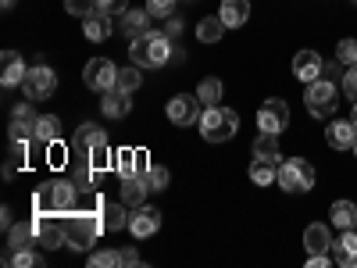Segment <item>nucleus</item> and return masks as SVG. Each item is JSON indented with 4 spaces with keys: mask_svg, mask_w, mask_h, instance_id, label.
<instances>
[{
    "mask_svg": "<svg viewBox=\"0 0 357 268\" xmlns=\"http://www.w3.org/2000/svg\"><path fill=\"white\" fill-rule=\"evenodd\" d=\"M75 200H79V186L75 183H43L33 197V215H57V218H72L75 215Z\"/></svg>",
    "mask_w": 357,
    "mask_h": 268,
    "instance_id": "obj_1",
    "label": "nucleus"
},
{
    "mask_svg": "<svg viewBox=\"0 0 357 268\" xmlns=\"http://www.w3.org/2000/svg\"><path fill=\"white\" fill-rule=\"evenodd\" d=\"M172 57H175V47L168 33H139L129 43V61L139 68H165Z\"/></svg>",
    "mask_w": 357,
    "mask_h": 268,
    "instance_id": "obj_2",
    "label": "nucleus"
},
{
    "mask_svg": "<svg viewBox=\"0 0 357 268\" xmlns=\"http://www.w3.org/2000/svg\"><path fill=\"white\" fill-rule=\"evenodd\" d=\"M104 215H100V204L93 211H75L72 218H65V247L72 251H93V244L100 240L104 232Z\"/></svg>",
    "mask_w": 357,
    "mask_h": 268,
    "instance_id": "obj_3",
    "label": "nucleus"
},
{
    "mask_svg": "<svg viewBox=\"0 0 357 268\" xmlns=\"http://www.w3.org/2000/svg\"><path fill=\"white\" fill-rule=\"evenodd\" d=\"M197 126H200V136H204L207 143H225V140L236 136V129H240V114H236L232 107L215 104V107H204V114H200Z\"/></svg>",
    "mask_w": 357,
    "mask_h": 268,
    "instance_id": "obj_4",
    "label": "nucleus"
},
{
    "mask_svg": "<svg viewBox=\"0 0 357 268\" xmlns=\"http://www.w3.org/2000/svg\"><path fill=\"white\" fill-rule=\"evenodd\" d=\"M314 186V165L304 158H286L279 165V190L286 193H307Z\"/></svg>",
    "mask_w": 357,
    "mask_h": 268,
    "instance_id": "obj_5",
    "label": "nucleus"
},
{
    "mask_svg": "<svg viewBox=\"0 0 357 268\" xmlns=\"http://www.w3.org/2000/svg\"><path fill=\"white\" fill-rule=\"evenodd\" d=\"M336 82L333 79H314V82H307V94H304V104H307V111L314 114V118H333V111H336Z\"/></svg>",
    "mask_w": 357,
    "mask_h": 268,
    "instance_id": "obj_6",
    "label": "nucleus"
},
{
    "mask_svg": "<svg viewBox=\"0 0 357 268\" xmlns=\"http://www.w3.org/2000/svg\"><path fill=\"white\" fill-rule=\"evenodd\" d=\"M82 82L89 89H97V94H111V89H118V65L107 61V57H93L82 68Z\"/></svg>",
    "mask_w": 357,
    "mask_h": 268,
    "instance_id": "obj_7",
    "label": "nucleus"
},
{
    "mask_svg": "<svg viewBox=\"0 0 357 268\" xmlns=\"http://www.w3.org/2000/svg\"><path fill=\"white\" fill-rule=\"evenodd\" d=\"M200 107H204V104H200L197 94H178V97L168 100L165 114H168L172 126H193V122H200V114H204Z\"/></svg>",
    "mask_w": 357,
    "mask_h": 268,
    "instance_id": "obj_8",
    "label": "nucleus"
},
{
    "mask_svg": "<svg viewBox=\"0 0 357 268\" xmlns=\"http://www.w3.org/2000/svg\"><path fill=\"white\" fill-rule=\"evenodd\" d=\"M286 126H289V104H286V100L272 97V100H264V104L257 107V129H261V133L279 136Z\"/></svg>",
    "mask_w": 357,
    "mask_h": 268,
    "instance_id": "obj_9",
    "label": "nucleus"
},
{
    "mask_svg": "<svg viewBox=\"0 0 357 268\" xmlns=\"http://www.w3.org/2000/svg\"><path fill=\"white\" fill-rule=\"evenodd\" d=\"M22 89H25V97H29V100H47V97H54V89H57V72L47 68V65L29 68Z\"/></svg>",
    "mask_w": 357,
    "mask_h": 268,
    "instance_id": "obj_10",
    "label": "nucleus"
},
{
    "mask_svg": "<svg viewBox=\"0 0 357 268\" xmlns=\"http://www.w3.org/2000/svg\"><path fill=\"white\" fill-rule=\"evenodd\" d=\"M114 172L122 179L146 175V172H151V154H146L143 147H122V151H114Z\"/></svg>",
    "mask_w": 357,
    "mask_h": 268,
    "instance_id": "obj_11",
    "label": "nucleus"
},
{
    "mask_svg": "<svg viewBox=\"0 0 357 268\" xmlns=\"http://www.w3.org/2000/svg\"><path fill=\"white\" fill-rule=\"evenodd\" d=\"M161 229V211L151 204H139L129 211V232H132V240H151V236Z\"/></svg>",
    "mask_w": 357,
    "mask_h": 268,
    "instance_id": "obj_12",
    "label": "nucleus"
},
{
    "mask_svg": "<svg viewBox=\"0 0 357 268\" xmlns=\"http://www.w3.org/2000/svg\"><path fill=\"white\" fill-rule=\"evenodd\" d=\"M33 225H36V244L54 251V247H65V225L57 215H33Z\"/></svg>",
    "mask_w": 357,
    "mask_h": 268,
    "instance_id": "obj_13",
    "label": "nucleus"
},
{
    "mask_svg": "<svg viewBox=\"0 0 357 268\" xmlns=\"http://www.w3.org/2000/svg\"><path fill=\"white\" fill-rule=\"evenodd\" d=\"M321 72H325V61H321L318 50H301V54L293 57V75L301 79L304 86L314 82V79H321Z\"/></svg>",
    "mask_w": 357,
    "mask_h": 268,
    "instance_id": "obj_14",
    "label": "nucleus"
},
{
    "mask_svg": "<svg viewBox=\"0 0 357 268\" xmlns=\"http://www.w3.org/2000/svg\"><path fill=\"white\" fill-rule=\"evenodd\" d=\"M82 33H86V40H93V43H104V40H111V33H114V22H111V15L107 11H89L86 18H82Z\"/></svg>",
    "mask_w": 357,
    "mask_h": 268,
    "instance_id": "obj_15",
    "label": "nucleus"
},
{
    "mask_svg": "<svg viewBox=\"0 0 357 268\" xmlns=\"http://www.w3.org/2000/svg\"><path fill=\"white\" fill-rule=\"evenodd\" d=\"M325 140H329V147H336V151H350L354 140H357V126L347 122V118H333V122L325 126Z\"/></svg>",
    "mask_w": 357,
    "mask_h": 268,
    "instance_id": "obj_16",
    "label": "nucleus"
},
{
    "mask_svg": "<svg viewBox=\"0 0 357 268\" xmlns=\"http://www.w3.org/2000/svg\"><path fill=\"white\" fill-rule=\"evenodd\" d=\"M72 183L79 186V193H93L97 190V168L86 154H72Z\"/></svg>",
    "mask_w": 357,
    "mask_h": 268,
    "instance_id": "obj_17",
    "label": "nucleus"
},
{
    "mask_svg": "<svg viewBox=\"0 0 357 268\" xmlns=\"http://www.w3.org/2000/svg\"><path fill=\"white\" fill-rule=\"evenodd\" d=\"M100 143H107V133L100 126H93V122H82L79 133H75V140H72V154H89Z\"/></svg>",
    "mask_w": 357,
    "mask_h": 268,
    "instance_id": "obj_18",
    "label": "nucleus"
},
{
    "mask_svg": "<svg viewBox=\"0 0 357 268\" xmlns=\"http://www.w3.org/2000/svg\"><path fill=\"white\" fill-rule=\"evenodd\" d=\"M304 251H307V254H329V251H333V232H329V225L311 222V225L304 229Z\"/></svg>",
    "mask_w": 357,
    "mask_h": 268,
    "instance_id": "obj_19",
    "label": "nucleus"
},
{
    "mask_svg": "<svg viewBox=\"0 0 357 268\" xmlns=\"http://www.w3.org/2000/svg\"><path fill=\"white\" fill-rule=\"evenodd\" d=\"M218 18L225 22V29H240L250 22V0H222Z\"/></svg>",
    "mask_w": 357,
    "mask_h": 268,
    "instance_id": "obj_20",
    "label": "nucleus"
},
{
    "mask_svg": "<svg viewBox=\"0 0 357 268\" xmlns=\"http://www.w3.org/2000/svg\"><path fill=\"white\" fill-rule=\"evenodd\" d=\"M25 75H29V68L22 65V57H18L15 50H4V72H0V82H4V89L22 86Z\"/></svg>",
    "mask_w": 357,
    "mask_h": 268,
    "instance_id": "obj_21",
    "label": "nucleus"
},
{
    "mask_svg": "<svg viewBox=\"0 0 357 268\" xmlns=\"http://www.w3.org/2000/svg\"><path fill=\"white\" fill-rule=\"evenodd\" d=\"M36 244V225L33 218H25V222H15L8 229V251H22V247H33Z\"/></svg>",
    "mask_w": 357,
    "mask_h": 268,
    "instance_id": "obj_22",
    "label": "nucleus"
},
{
    "mask_svg": "<svg viewBox=\"0 0 357 268\" xmlns=\"http://www.w3.org/2000/svg\"><path fill=\"white\" fill-rule=\"evenodd\" d=\"M146 197H151V186H146V179H143V175H129V179H122V200H126L129 207L146 204Z\"/></svg>",
    "mask_w": 357,
    "mask_h": 268,
    "instance_id": "obj_23",
    "label": "nucleus"
},
{
    "mask_svg": "<svg viewBox=\"0 0 357 268\" xmlns=\"http://www.w3.org/2000/svg\"><path fill=\"white\" fill-rule=\"evenodd\" d=\"M254 158H257V161H268V165H282V154H279V136L261 133V136L254 140Z\"/></svg>",
    "mask_w": 357,
    "mask_h": 268,
    "instance_id": "obj_24",
    "label": "nucleus"
},
{
    "mask_svg": "<svg viewBox=\"0 0 357 268\" xmlns=\"http://www.w3.org/2000/svg\"><path fill=\"white\" fill-rule=\"evenodd\" d=\"M336 247V261L347 265V268H357V232L354 229H343L340 240H333Z\"/></svg>",
    "mask_w": 357,
    "mask_h": 268,
    "instance_id": "obj_25",
    "label": "nucleus"
},
{
    "mask_svg": "<svg viewBox=\"0 0 357 268\" xmlns=\"http://www.w3.org/2000/svg\"><path fill=\"white\" fill-rule=\"evenodd\" d=\"M129 107H132V97L122 94V89H111V94H104V100H100V111L107 118H126Z\"/></svg>",
    "mask_w": 357,
    "mask_h": 268,
    "instance_id": "obj_26",
    "label": "nucleus"
},
{
    "mask_svg": "<svg viewBox=\"0 0 357 268\" xmlns=\"http://www.w3.org/2000/svg\"><path fill=\"white\" fill-rule=\"evenodd\" d=\"M126 200L122 204H100V215H104V225L107 232H118V229H129V211H126Z\"/></svg>",
    "mask_w": 357,
    "mask_h": 268,
    "instance_id": "obj_27",
    "label": "nucleus"
},
{
    "mask_svg": "<svg viewBox=\"0 0 357 268\" xmlns=\"http://www.w3.org/2000/svg\"><path fill=\"white\" fill-rule=\"evenodd\" d=\"M36 140H40L43 147H50V143L61 140V118H57V114H40V118H36Z\"/></svg>",
    "mask_w": 357,
    "mask_h": 268,
    "instance_id": "obj_28",
    "label": "nucleus"
},
{
    "mask_svg": "<svg viewBox=\"0 0 357 268\" xmlns=\"http://www.w3.org/2000/svg\"><path fill=\"white\" fill-rule=\"evenodd\" d=\"M329 218L340 225V229H354L357 225V204L354 200H336L329 207Z\"/></svg>",
    "mask_w": 357,
    "mask_h": 268,
    "instance_id": "obj_29",
    "label": "nucleus"
},
{
    "mask_svg": "<svg viewBox=\"0 0 357 268\" xmlns=\"http://www.w3.org/2000/svg\"><path fill=\"white\" fill-rule=\"evenodd\" d=\"M222 94H225V86H222V79H215V75H207V79L197 86V97H200V104H204V107L222 104Z\"/></svg>",
    "mask_w": 357,
    "mask_h": 268,
    "instance_id": "obj_30",
    "label": "nucleus"
},
{
    "mask_svg": "<svg viewBox=\"0 0 357 268\" xmlns=\"http://www.w3.org/2000/svg\"><path fill=\"white\" fill-rule=\"evenodd\" d=\"M222 33H225V22H222L218 15L200 18V22H197V40H200V43H218V40H222Z\"/></svg>",
    "mask_w": 357,
    "mask_h": 268,
    "instance_id": "obj_31",
    "label": "nucleus"
},
{
    "mask_svg": "<svg viewBox=\"0 0 357 268\" xmlns=\"http://www.w3.org/2000/svg\"><path fill=\"white\" fill-rule=\"evenodd\" d=\"M250 183L254 186H272L279 183V165H268V161H250Z\"/></svg>",
    "mask_w": 357,
    "mask_h": 268,
    "instance_id": "obj_32",
    "label": "nucleus"
},
{
    "mask_svg": "<svg viewBox=\"0 0 357 268\" xmlns=\"http://www.w3.org/2000/svg\"><path fill=\"white\" fill-rule=\"evenodd\" d=\"M151 18H154V15L146 11V8H143V11H126V15H122V25H126L129 36H139V33H146V22H151Z\"/></svg>",
    "mask_w": 357,
    "mask_h": 268,
    "instance_id": "obj_33",
    "label": "nucleus"
},
{
    "mask_svg": "<svg viewBox=\"0 0 357 268\" xmlns=\"http://www.w3.org/2000/svg\"><path fill=\"white\" fill-rule=\"evenodd\" d=\"M139 82H143V75H139V65H129V68H118V89L122 94H136L139 89Z\"/></svg>",
    "mask_w": 357,
    "mask_h": 268,
    "instance_id": "obj_34",
    "label": "nucleus"
},
{
    "mask_svg": "<svg viewBox=\"0 0 357 268\" xmlns=\"http://www.w3.org/2000/svg\"><path fill=\"white\" fill-rule=\"evenodd\" d=\"M8 265H11V268H36V265H40V254H36L33 247L8 251Z\"/></svg>",
    "mask_w": 357,
    "mask_h": 268,
    "instance_id": "obj_35",
    "label": "nucleus"
},
{
    "mask_svg": "<svg viewBox=\"0 0 357 268\" xmlns=\"http://www.w3.org/2000/svg\"><path fill=\"white\" fill-rule=\"evenodd\" d=\"M86 158H89V161H93V168H97V172H107V168H114V151H111V147H107V143H100V147H93V151H89Z\"/></svg>",
    "mask_w": 357,
    "mask_h": 268,
    "instance_id": "obj_36",
    "label": "nucleus"
},
{
    "mask_svg": "<svg viewBox=\"0 0 357 268\" xmlns=\"http://www.w3.org/2000/svg\"><path fill=\"white\" fill-rule=\"evenodd\" d=\"M143 179H146V186H151V193H165L168 190V168H154L151 165V172H146Z\"/></svg>",
    "mask_w": 357,
    "mask_h": 268,
    "instance_id": "obj_37",
    "label": "nucleus"
},
{
    "mask_svg": "<svg viewBox=\"0 0 357 268\" xmlns=\"http://www.w3.org/2000/svg\"><path fill=\"white\" fill-rule=\"evenodd\" d=\"M336 61L340 65H357V40H340V47H336Z\"/></svg>",
    "mask_w": 357,
    "mask_h": 268,
    "instance_id": "obj_38",
    "label": "nucleus"
},
{
    "mask_svg": "<svg viewBox=\"0 0 357 268\" xmlns=\"http://www.w3.org/2000/svg\"><path fill=\"white\" fill-rule=\"evenodd\" d=\"M89 265L93 268H114V265H122V258H118V251H93L89 254Z\"/></svg>",
    "mask_w": 357,
    "mask_h": 268,
    "instance_id": "obj_39",
    "label": "nucleus"
},
{
    "mask_svg": "<svg viewBox=\"0 0 357 268\" xmlns=\"http://www.w3.org/2000/svg\"><path fill=\"white\" fill-rule=\"evenodd\" d=\"M65 11L75 18H86L89 11H97V0H65Z\"/></svg>",
    "mask_w": 357,
    "mask_h": 268,
    "instance_id": "obj_40",
    "label": "nucleus"
},
{
    "mask_svg": "<svg viewBox=\"0 0 357 268\" xmlns=\"http://www.w3.org/2000/svg\"><path fill=\"white\" fill-rule=\"evenodd\" d=\"M146 11L154 18H172L175 15V0H146Z\"/></svg>",
    "mask_w": 357,
    "mask_h": 268,
    "instance_id": "obj_41",
    "label": "nucleus"
},
{
    "mask_svg": "<svg viewBox=\"0 0 357 268\" xmlns=\"http://www.w3.org/2000/svg\"><path fill=\"white\" fill-rule=\"evenodd\" d=\"M343 97H347L350 104H357V65H350L347 75H343Z\"/></svg>",
    "mask_w": 357,
    "mask_h": 268,
    "instance_id": "obj_42",
    "label": "nucleus"
},
{
    "mask_svg": "<svg viewBox=\"0 0 357 268\" xmlns=\"http://www.w3.org/2000/svg\"><path fill=\"white\" fill-rule=\"evenodd\" d=\"M97 8L107 15H126L129 11V0H97Z\"/></svg>",
    "mask_w": 357,
    "mask_h": 268,
    "instance_id": "obj_43",
    "label": "nucleus"
},
{
    "mask_svg": "<svg viewBox=\"0 0 357 268\" xmlns=\"http://www.w3.org/2000/svg\"><path fill=\"white\" fill-rule=\"evenodd\" d=\"M118 258H122V265H126V268L139 265V254H136V247H126V251H118Z\"/></svg>",
    "mask_w": 357,
    "mask_h": 268,
    "instance_id": "obj_44",
    "label": "nucleus"
},
{
    "mask_svg": "<svg viewBox=\"0 0 357 268\" xmlns=\"http://www.w3.org/2000/svg\"><path fill=\"white\" fill-rule=\"evenodd\" d=\"M0 8H4V11H11V8H15V0H0Z\"/></svg>",
    "mask_w": 357,
    "mask_h": 268,
    "instance_id": "obj_45",
    "label": "nucleus"
},
{
    "mask_svg": "<svg viewBox=\"0 0 357 268\" xmlns=\"http://www.w3.org/2000/svg\"><path fill=\"white\" fill-rule=\"evenodd\" d=\"M350 122H354V126H357V104H354V118H350Z\"/></svg>",
    "mask_w": 357,
    "mask_h": 268,
    "instance_id": "obj_46",
    "label": "nucleus"
},
{
    "mask_svg": "<svg viewBox=\"0 0 357 268\" xmlns=\"http://www.w3.org/2000/svg\"><path fill=\"white\" fill-rule=\"evenodd\" d=\"M350 151H354V158H357V140H354V147H350Z\"/></svg>",
    "mask_w": 357,
    "mask_h": 268,
    "instance_id": "obj_47",
    "label": "nucleus"
},
{
    "mask_svg": "<svg viewBox=\"0 0 357 268\" xmlns=\"http://www.w3.org/2000/svg\"><path fill=\"white\" fill-rule=\"evenodd\" d=\"M354 4H357V0H354Z\"/></svg>",
    "mask_w": 357,
    "mask_h": 268,
    "instance_id": "obj_48",
    "label": "nucleus"
},
{
    "mask_svg": "<svg viewBox=\"0 0 357 268\" xmlns=\"http://www.w3.org/2000/svg\"><path fill=\"white\" fill-rule=\"evenodd\" d=\"M354 229H357V225H354Z\"/></svg>",
    "mask_w": 357,
    "mask_h": 268,
    "instance_id": "obj_49",
    "label": "nucleus"
}]
</instances>
